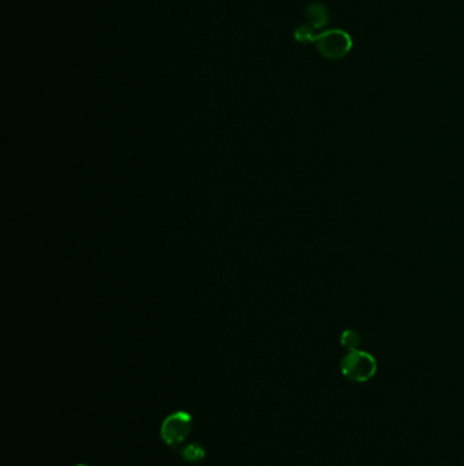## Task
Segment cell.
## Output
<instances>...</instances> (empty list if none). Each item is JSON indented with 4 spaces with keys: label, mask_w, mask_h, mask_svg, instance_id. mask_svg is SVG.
<instances>
[{
    "label": "cell",
    "mask_w": 464,
    "mask_h": 466,
    "mask_svg": "<svg viewBox=\"0 0 464 466\" xmlns=\"http://www.w3.org/2000/svg\"><path fill=\"white\" fill-rule=\"evenodd\" d=\"M193 431V416L187 411H176L163 418L161 424L160 436L162 442L171 449L177 448L188 438Z\"/></svg>",
    "instance_id": "2"
},
{
    "label": "cell",
    "mask_w": 464,
    "mask_h": 466,
    "mask_svg": "<svg viewBox=\"0 0 464 466\" xmlns=\"http://www.w3.org/2000/svg\"><path fill=\"white\" fill-rule=\"evenodd\" d=\"M340 372L349 381L364 383L377 372L376 359L364 351H349L340 360Z\"/></svg>",
    "instance_id": "1"
},
{
    "label": "cell",
    "mask_w": 464,
    "mask_h": 466,
    "mask_svg": "<svg viewBox=\"0 0 464 466\" xmlns=\"http://www.w3.org/2000/svg\"><path fill=\"white\" fill-rule=\"evenodd\" d=\"M180 455H181L183 461H185L188 464H199V462H202L205 460L206 450L202 446V443L191 442V443L185 445L184 448H181Z\"/></svg>",
    "instance_id": "5"
},
{
    "label": "cell",
    "mask_w": 464,
    "mask_h": 466,
    "mask_svg": "<svg viewBox=\"0 0 464 466\" xmlns=\"http://www.w3.org/2000/svg\"><path fill=\"white\" fill-rule=\"evenodd\" d=\"M306 18L311 22V25L318 31V29H323L324 26L328 25L330 22V13L328 9L321 4L319 1H313L308 6L306 9Z\"/></svg>",
    "instance_id": "4"
},
{
    "label": "cell",
    "mask_w": 464,
    "mask_h": 466,
    "mask_svg": "<svg viewBox=\"0 0 464 466\" xmlns=\"http://www.w3.org/2000/svg\"><path fill=\"white\" fill-rule=\"evenodd\" d=\"M318 36L319 34L316 33V29L312 25H301L294 31V38L303 44L316 43Z\"/></svg>",
    "instance_id": "6"
},
{
    "label": "cell",
    "mask_w": 464,
    "mask_h": 466,
    "mask_svg": "<svg viewBox=\"0 0 464 466\" xmlns=\"http://www.w3.org/2000/svg\"><path fill=\"white\" fill-rule=\"evenodd\" d=\"M75 466H89V465H86V464H78V465H75Z\"/></svg>",
    "instance_id": "8"
},
{
    "label": "cell",
    "mask_w": 464,
    "mask_h": 466,
    "mask_svg": "<svg viewBox=\"0 0 464 466\" xmlns=\"http://www.w3.org/2000/svg\"><path fill=\"white\" fill-rule=\"evenodd\" d=\"M315 44L323 58L338 60L350 53L352 48V36L342 29H330L319 33Z\"/></svg>",
    "instance_id": "3"
},
{
    "label": "cell",
    "mask_w": 464,
    "mask_h": 466,
    "mask_svg": "<svg viewBox=\"0 0 464 466\" xmlns=\"http://www.w3.org/2000/svg\"><path fill=\"white\" fill-rule=\"evenodd\" d=\"M361 344V337L360 334L355 332V330H352V329H347L342 333L340 336V345L345 346L347 351H357L358 346Z\"/></svg>",
    "instance_id": "7"
}]
</instances>
